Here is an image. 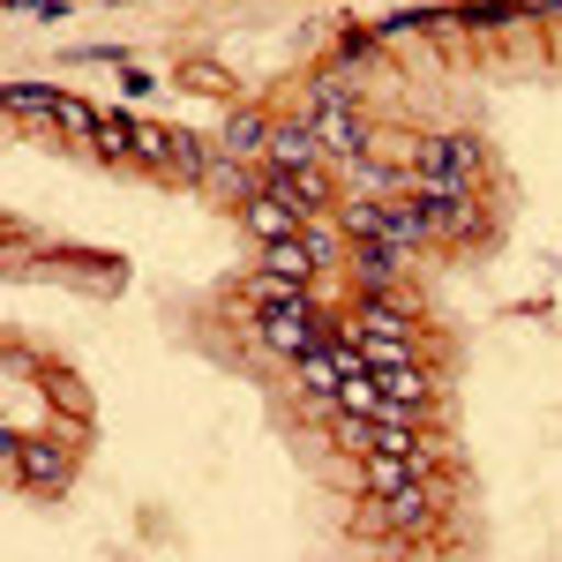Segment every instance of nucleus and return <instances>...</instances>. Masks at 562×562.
<instances>
[{"mask_svg": "<svg viewBox=\"0 0 562 562\" xmlns=\"http://www.w3.org/2000/svg\"><path fill=\"white\" fill-rule=\"evenodd\" d=\"M90 143H98L105 158H135V121H121V113H98V128H90Z\"/></svg>", "mask_w": 562, "mask_h": 562, "instance_id": "obj_11", "label": "nucleus"}, {"mask_svg": "<svg viewBox=\"0 0 562 562\" xmlns=\"http://www.w3.org/2000/svg\"><path fill=\"white\" fill-rule=\"evenodd\" d=\"M307 128H315V143H323L330 158H360V143H368L360 113L338 105V98H315V105H307Z\"/></svg>", "mask_w": 562, "mask_h": 562, "instance_id": "obj_5", "label": "nucleus"}, {"mask_svg": "<svg viewBox=\"0 0 562 562\" xmlns=\"http://www.w3.org/2000/svg\"><path fill=\"white\" fill-rule=\"evenodd\" d=\"M248 225H256V240H293V233H307V217L285 195H270L262 180H256V195H248Z\"/></svg>", "mask_w": 562, "mask_h": 562, "instance_id": "obj_7", "label": "nucleus"}, {"mask_svg": "<svg viewBox=\"0 0 562 562\" xmlns=\"http://www.w3.org/2000/svg\"><path fill=\"white\" fill-rule=\"evenodd\" d=\"M473 143H458V135H435L428 150H420V173H413V188L420 195H465V180H473Z\"/></svg>", "mask_w": 562, "mask_h": 562, "instance_id": "obj_3", "label": "nucleus"}, {"mask_svg": "<svg viewBox=\"0 0 562 562\" xmlns=\"http://www.w3.org/2000/svg\"><path fill=\"white\" fill-rule=\"evenodd\" d=\"M330 150L315 143V128L307 121H293V128H270V166H323Z\"/></svg>", "mask_w": 562, "mask_h": 562, "instance_id": "obj_8", "label": "nucleus"}, {"mask_svg": "<svg viewBox=\"0 0 562 562\" xmlns=\"http://www.w3.org/2000/svg\"><path fill=\"white\" fill-rule=\"evenodd\" d=\"M375 510H383L390 525H428V487H420V480H413V487H397V495H383V503H375Z\"/></svg>", "mask_w": 562, "mask_h": 562, "instance_id": "obj_10", "label": "nucleus"}, {"mask_svg": "<svg viewBox=\"0 0 562 562\" xmlns=\"http://www.w3.org/2000/svg\"><path fill=\"white\" fill-rule=\"evenodd\" d=\"M262 346L307 360V352H323L330 338H323V323H315V307H307V301H278L270 315H262Z\"/></svg>", "mask_w": 562, "mask_h": 562, "instance_id": "obj_4", "label": "nucleus"}, {"mask_svg": "<svg viewBox=\"0 0 562 562\" xmlns=\"http://www.w3.org/2000/svg\"><path fill=\"white\" fill-rule=\"evenodd\" d=\"M315 248H307V233H293V240H262V270H256V285H262V301L278 307V301H301V285L315 278Z\"/></svg>", "mask_w": 562, "mask_h": 562, "instance_id": "obj_1", "label": "nucleus"}, {"mask_svg": "<svg viewBox=\"0 0 562 562\" xmlns=\"http://www.w3.org/2000/svg\"><path fill=\"white\" fill-rule=\"evenodd\" d=\"M420 203H428L435 240H465V233H473V203H465V195H420Z\"/></svg>", "mask_w": 562, "mask_h": 562, "instance_id": "obj_9", "label": "nucleus"}, {"mask_svg": "<svg viewBox=\"0 0 562 562\" xmlns=\"http://www.w3.org/2000/svg\"><path fill=\"white\" fill-rule=\"evenodd\" d=\"M375 390H383V413L375 420H420V405H428V375H413L405 360L397 368H375Z\"/></svg>", "mask_w": 562, "mask_h": 562, "instance_id": "obj_6", "label": "nucleus"}, {"mask_svg": "<svg viewBox=\"0 0 562 562\" xmlns=\"http://www.w3.org/2000/svg\"><path fill=\"white\" fill-rule=\"evenodd\" d=\"M352 338H360V352H368V368H397V360L413 352V323H405V307L368 301L360 323H352Z\"/></svg>", "mask_w": 562, "mask_h": 562, "instance_id": "obj_2", "label": "nucleus"}]
</instances>
